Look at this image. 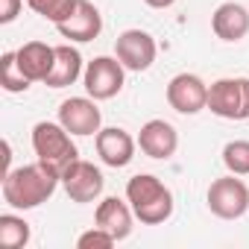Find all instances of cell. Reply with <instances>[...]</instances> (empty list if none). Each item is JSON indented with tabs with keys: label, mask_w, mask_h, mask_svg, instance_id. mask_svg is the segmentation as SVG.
<instances>
[{
	"label": "cell",
	"mask_w": 249,
	"mask_h": 249,
	"mask_svg": "<svg viewBox=\"0 0 249 249\" xmlns=\"http://www.w3.org/2000/svg\"><path fill=\"white\" fill-rule=\"evenodd\" d=\"M59 185H62V173L36 159L33 164L15 167L3 176V202L15 211H30L47 202Z\"/></svg>",
	"instance_id": "cell-1"
},
{
	"label": "cell",
	"mask_w": 249,
	"mask_h": 249,
	"mask_svg": "<svg viewBox=\"0 0 249 249\" xmlns=\"http://www.w3.org/2000/svg\"><path fill=\"white\" fill-rule=\"evenodd\" d=\"M126 199L135 211V217L144 226H161L173 217V194L170 188L153 176V173H138L126 182Z\"/></svg>",
	"instance_id": "cell-2"
},
{
	"label": "cell",
	"mask_w": 249,
	"mask_h": 249,
	"mask_svg": "<svg viewBox=\"0 0 249 249\" xmlns=\"http://www.w3.org/2000/svg\"><path fill=\"white\" fill-rule=\"evenodd\" d=\"M33 150H36V159H38V161L56 167L59 173H62L71 161L79 159V150H76L71 132L62 126L59 120H56V123H53V120L36 123V126H33Z\"/></svg>",
	"instance_id": "cell-3"
},
{
	"label": "cell",
	"mask_w": 249,
	"mask_h": 249,
	"mask_svg": "<svg viewBox=\"0 0 249 249\" xmlns=\"http://www.w3.org/2000/svg\"><path fill=\"white\" fill-rule=\"evenodd\" d=\"M208 108L223 120H249V76H223L211 82Z\"/></svg>",
	"instance_id": "cell-4"
},
{
	"label": "cell",
	"mask_w": 249,
	"mask_h": 249,
	"mask_svg": "<svg viewBox=\"0 0 249 249\" xmlns=\"http://www.w3.org/2000/svg\"><path fill=\"white\" fill-rule=\"evenodd\" d=\"M205 202H208V211L220 220H240L246 211H249V188L240 176L229 173V176H220L208 185V194H205Z\"/></svg>",
	"instance_id": "cell-5"
},
{
	"label": "cell",
	"mask_w": 249,
	"mask_h": 249,
	"mask_svg": "<svg viewBox=\"0 0 249 249\" xmlns=\"http://www.w3.org/2000/svg\"><path fill=\"white\" fill-rule=\"evenodd\" d=\"M85 91L94 100H111L123 91V82H126V68L117 56H97L85 65L82 73Z\"/></svg>",
	"instance_id": "cell-6"
},
{
	"label": "cell",
	"mask_w": 249,
	"mask_h": 249,
	"mask_svg": "<svg viewBox=\"0 0 249 249\" xmlns=\"http://www.w3.org/2000/svg\"><path fill=\"white\" fill-rule=\"evenodd\" d=\"M103 185H106V179H103L100 167H94V164L85 161V159H76V161H71V164L62 170V188H65V194H68L71 202L85 205V202L100 199Z\"/></svg>",
	"instance_id": "cell-7"
},
{
	"label": "cell",
	"mask_w": 249,
	"mask_h": 249,
	"mask_svg": "<svg viewBox=\"0 0 249 249\" xmlns=\"http://www.w3.org/2000/svg\"><path fill=\"white\" fill-rule=\"evenodd\" d=\"M59 123L71 135H97L103 129V111L97 108L94 97H68L59 106Z\"/></svg>",
	"instance_id": "cell-8"
},
{
	"label": "cell",
	"mask_w": 249,
	"mask_h": 249,
	"mask_svg": "<svg viewBox=\"0 0 249 249\" xmlns=\"http://www.w3.org/2000/svg\"><path fill=\"white\" fill-rule=\"evenodd\" d=\"M156 53H159L156 38L144 30H123L114 41V56L123 62L126 71H135V73L150 71L156 62Z\"/></svg>",
	"instance_id": "cell-9"
},
{
	"label": "cell",
	"mask_w": 249,
	"mask_h": 249,
	"mask_svg": "<svg viewBox=\"0 0 249 249\" xmlns=\"http://www.w3.org/2000/svg\"><path fill=\"white\" fill-rule=\"evenodd\" d=\"M167 103L179 114H199L208 108V85L196 73H176L167 82Z\"/></svg>",
	"instance_id": "cell-10"
},
{
	"label": "cell",
	"mask_w": 249,
	"mask_h": 249,
	"mask_svg": "<svg viewBox=\"0 0 249 249\" xmlns=\"http://www.w3.org/2000/svg\"><path fill=\"white\" fill-rule=\"evenodd\" d=\"M138 147L147 159H156V161H167L176 156L179 150V132L173 123L161 120V117H153L147 120L141 132H138Z\"/></svg>",
	"instance_id": "cell-11"
},
{
	"label": "cell",
	"mask_w": 249,
	"mask_h": 249,
	"mask_svg": "<svg viewBox=\"0 0 249 249\" xmlns=\"http://www.w3.org/2000/svg\"><path fill=\"white\" fill-rule=\"evenodd\" d=\"M94 144H97V156L103 164L108 167H126L132 159H135V150H138V138H132L126 129L120 126H106L94 135Z\"/></svg>",
	"instance_id": "cell-12"
},
{
	"label": "cell",
	"mask_w": 249,
	"mask_h": 249,
	"mask_svg": "<svg viewBox=\"0 0 249 249\" xmlns=\"http://www.w3.org/2000/svg\"><path fill=\"white\" fill-rule=\"evenodd\" d=\"M56 30H59V36L68 38V41L88 44V41H94V38L103 33V15H100V9L91 3V0H79L76 9H73V15H71L68 21L56 24Z\"/></svg>",
	"instance_id": "cell-13"
},
{
	"label": "cell",
	"mask_w": 249,
	"mask_h": 249,
	"mask_svg": "<svg viewBox=\"0 0 249 249\" xmlns=\"http://www.w3.org/2000/svg\"><path fill=\"white\" fill-rule=\"evenodd\" d=\"M135 220H138V217H135L129 199L123 202V199H117V196L100 199V205H97V211H94V223H97L100 229L111 231L117 240H126V237L132 234V223H135Z\"/></svg>",
	"instance_id": "cell-14"
},
{
	"label": "cell",
	"mask_w": 249,
	"mask_h": 249,
	"mask_svg": "<svg viewBox=\"0 0 249 249\" xmlns=\"http://www.w3.org/2000/svg\"><path fill=\"white\" fill-rule=\"evenodd\" d=\"M211 30L220 41H243L249 36V9L229 0V3H220L211 15Z\"/></svg>",
	"instance_id": "cell-15"
},
{
	"label": "cell",
	"mask_w": 249,
	"mask_h": 249,
	"mask_svg": "<svg viewBox=\"0 0 249 249\" xmlns=\"http://www.w3.org/2000/svg\"><path fill=\"white\" fill-rule=\"evenodd\" d=\"M18 53V65L21 71L33 79V82H44L53 71V62H56V47L44 44V41H27L24 47L15 50Z\"/></svg>",
	"instance_id": "cell-16"
},
{
	"label": "cell",
	"mask_w": 249,
	"mask_h": 249,
	"mask_svg": "<svg viewBox=\"0 0 249 249\" xmlns=\"http://www.w3.org/2000/svg\"><path fill=\"white\" fill-rule=\"evenodd\" d=\"M82 73H85V68H82L79 50L71 47V44H56V62H53V71H50V76L44 79V85H47V88H68V85H73Z\"/></svg>",
	"instance_id": "cell-17"
},
{
	"label": "cell",
	"mask_w": 249,
	"mask_h": 249,
	"mask_svg": "<svg viewBox=\"0 0 249 249\" xmlns=\"http://www.w3.org/2000/svg\"><path fill=\"white\" fill-rule=\"evenodd\" d=\"M30 223L18 214H0V246L3 249H24L30 243Z\"/></svg>",
	"instance_id": "cell-18"
},
{
	"label": "cell",
	"mask_w": 249,
	"mask_h": 249,
	"mask_svg": "<svg viewBox=\"0 0 249 249\" xmlns=\"http://www.w3.org/2000/svg\"><path fill=\"white\" fill-rule=\"evenodd\" d=\"M0 85L9 94H21L33 85V79L18 65V53H3V59H0Z\"/></svg>",
	"instance_id": "cell-19"
},
{
	"label": "cell",
	"mask_w": 249,
	"mask_h": 249,
	"mask_svg": "<svg viewBox=\"0 0 249 249\" xmlns=\"http://www.w3.org/2000/svg\"><path fill=\"white\" fill-rule=\"evenodd\" d=\"M76 3H79V0H27V6H30L36 15H41L44 21H50V24L68 21V18L73 15Z\"/></svg>",
	"instance_id": "cell-20"
},
{
	"label": "cell",
	"mask_w": 249,
	"mask_h": 249,
	"mask_svg": "<svg viewBox=\"0 0 249 249\" xmlns=\"http://www.w3.org/2000/svg\"><path fill=\"white\" fill-rule=\"evenodd\" d=\"M223 164L234 176H249V141H229L223 147Z\"/></svg>",
	"instance_id": "cell-21"
},
{
	"label": "cell",
	"mask_w": 249,
	"mask_h": 249,
	"mask_svg": "<svg viewBox=\"0 0 249 249\" xmlns=\"http://www.w3.org/2000/svg\"><path fill=\"white\" fill-rule=\"evenodd\" d=\"M114 243H117V237L111 231L100 229V226H94V229H88V231H82L76 237V246L79 249H111Z\"/></svg>",
	"instance_id": "cell-22"
},
{
	"label": "cell",
	"mask_w": 249,
	"mask_h": 249,
	"mask_svg": "<svg viewBox=\"0 0 249 249\" xmlns=\"http://www.w3.org/2000/svg\"><path fill=\"white\" fill-rule=\"evenodd\" d=\"M24 0H0V24H12L21 15Z\"/></svg>",
	"instance_id": "cell-23"
},
{
	"label": "cell",
	"mask_w": 249,
	"mask_h": 249,
	"mask_svg": "<svg viewBox=\"0 0 249 249\" xmlns=\"http://www.w3.org/2000/svg\"><path fill=\"white\" fill-rule=\"evenodd\" d=\"M144 3H147L150 9H170L176 0H144Z\"/></svg>",
	"instance_id": "cell-24"
}]
</instances>
